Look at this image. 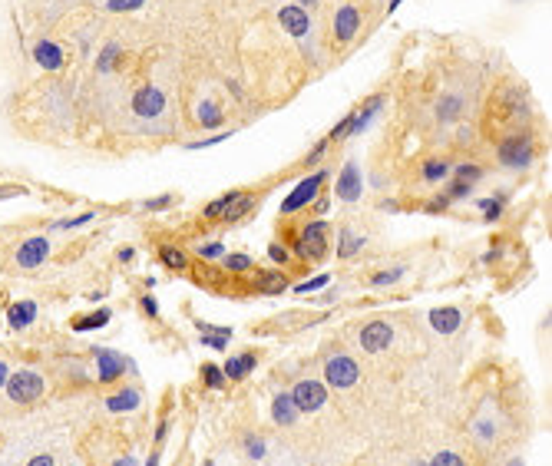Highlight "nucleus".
Listing matches in <instances>:
<instances>
[{
	"instance_id": "obj_1",
	"label": "nucleus",
	"mask_w": 552,
	"mask_h": 466,
	"mask_svg": "<svg viewBox=\"0 0 552 466\" xmlns=\"http://www.w3.org/2000/svg\"><path fill=\"white\" fill-rule=\"evenodd\" d=\"M325 182H327L325 169H318V172H311L308 179H301V182L288 192V199L281 202V215H294V212H301V209H308V205L318 199V192H321Z\"/></svg>"
},
{
	"instance_id": "obj_2",
	"label": "nucleus",
	"mask_w": 552,
	"mask_h": 466,
	"mask_svg": "<svg viewBox=\"0 0 552 466\" xmlns=\"http://www.w3.org/2000/svg\"><path fill=\"white\" fill-rule=\"evenodd\" d=\"M327 235H331V225H327V222H308V225L301 228V235L291 241V248L301 255V258L318 262V258H325V252H327Z\"/></svg>"
},
{
	"instance_id": "obj_3",
	"label": "nucleus",
	"mask_w": 552,
	"mask_h": 466,
	"mask_svg": "<svg viewBox=\"0 0 552 466\" xmlns=\"http://www.w3.org/2000/svg\"><path fill=\"white\" fill-rule=\"evenodd\" d=\"M7 393H10L13 403H33L40 400V393H43V377H40L37 370H10V377H7Z\"/></svg>"
},
{
	"instance_id": "obj_4",
	"label": "nucleus",
	"mask_w": 552,
	"mask_h": 466,
	"mask_svg": "<svg viewBox=\"0 0 552 466\" xmlns=\"http://www.w3.org/2000/svg\"><path fill=\"white\" fill-rule=\"evenodd\" d=\"M325 380L334 391H348L361 380V367L354 364V357H348V354H334L325 364Z\"/></svg>"
},
{
	"instance_id": "obj_5",
	"label": "nucleus",
	"mask_w": 552,
	"mask_h": 466,
	"mask_svg": "<svg viewBox=\"0 0 552 466\" xmlns=\"http://www.w3.org/2000/svg\"><path fill=\"white\" fill-rule=\"evenodd\" d=\"M500 163L509 169H526L532 163V136L526 133H516L500 146Z\"/></svg>"
},
{
	"instance_id": "obj_6",
	"label": "nucleus",
	"mask_w": 552,
	"mask_h": 466,
	"mask_svg": "<svg viewBox=\"0 0 552 466\" xmlns=\"http://www.w3.org/2000/svg\"><path fill=\"white\" fill-rule=\"evenodd\" d=\"M291 400H294V407H298L301 414H314V410L325 407L327 387L321 384V380H298L294 391H291Z\"/></svg>"
},
{
	"instance_id": "obj_7",
	"label": "nucleus",
	"mask_w": 552,
	"mask_h": 466,
	"mask_svg": "<svg viewBox=\"0 0 552 466\" xmlns=\"http://www.w3.org/2000/svg\"><path fill=\"white\" fill-rule=\"evenodd\" d=\"M334 195H338L341 202H357L364 195V176H361V169H357L354 159H348L344 169H341L338 182H334Z\"/></svg>"
},
{
	"instance_id": "obj_8",
	"label": "nucleus",
	"mask_w": 552,
	"mask_h": 466,
	"mask_svg": "<svg viewBox=\"0 0 552 466\" xmlns=\"http://www.w3.org/2000/svg\"><path fill=\"white\" fill-rule=\"evenodd\" d=\"M163 110H165V93L159 87L136 89V96H133V113H136L139 119H156Z\"/></svg>"
},
{
	"instance_id": "obj_9",
	"label": "nucleus",
	"mask_w": 552,
	"mask_h": 466,
	"mask_svg": "<svg viewBox=\"0 0 552 466\" xmlns=\"http://www.w3.org/2000/svg\"><path fill=\"white\" fill-rule=\"evenodd\" d=\"M93 357H96V374H100V384H113V380L123 377L126 361L123 354L110 351V347H93Z\"/></svg>"
},
{
	"instance_id": "obj_10",
	"label": "nucleus",
	"mask_w": 552,
	"mask_h": 466,
	"mask_svg": "<svg viewBox=\"0 0 552 466\" xmlns=\"http://www.w3.org/2000/svg\"><path fill=\"white\" fill-rule=\"evenodd\" d=\"M47 255H50V239H47V235H30V239L17 248V265L30 271V268L43 265Z\"/></svg>"
},
{
	"instance_id": "obj_11",
	"label": "nucleus",
	"mask_w": 552,
	"mask_h": 466,
	"mask_svg": "<svg viewBox=\"0 0 552 466\" xmlns=\"http://www.w3.org/2000/svg\"><path fill=\"white\" fill-rule=\"evenodd\" d=\"M278 24H281V30H288L291 37H298V40H304L311 33V17H308V10L298 7V3L281 7V10H278Z\"/></svg>"
},
{
	"instance_id": "obj_12",
	"label": "nucleus",
	"mask_w": 552,
	"mask_h": 466,
	"mask_svg": "<svg viewBox=\"0 0 552 466\" xmlns=\"http://www.w3.org/2000/svg\"><path fill=\"white\" fill-rule=\"evenodd\" d=\"M390 344H394V328H390L387 321H371V324L361 331V347H364L367 354L387 351Z\"/></svg>"
},
{
	"instance_id": "obj_13",
	"label": "nucleus",
	"mask_w": 552,
	"mask_h": 466,
	"mask_svg": "<svg viewBox=\"0 0 552 466\" xmlns=\"http://www.w3.org/2000/svg\"><path fill=\"white\" fill-rule=\"evenodd\" d=\"M357 30H361V10H357L354 3H344V7L334 13V37H338L341 43H348V40H354Z\"/></svg>"
},
{
	"instance_id": "obj_14",
	"label": "nucleus",
	"mask_w": 552,
	"mask_h": 466,
	"mask_svg": "<svg viewBox=\"0 0 552 466\" xmlns=\"http://www.w3.org/2000/svg\"><path fill=\"white\" fill-rule=\"evenodd\" d=\"M384 103H387L384 96H371V100H367L364 106L357 110V113H351V126H348V136H361V133H364V129L377 119V113L384 110Z\"/></svg>"
},
{
	"instance_id": "obj_15",
	"label": "nucleus",
	"mask_w": 552,
	"mask_h": 466,
	"mask_svg": "<svg viewBox=\"0 0 552 466\" xmlns=\"http://www.w3.org/2000/svg\"><path fill=\"white\" fill-rule=\"evenodd\" d=\"M463 324V311L460 308H437V311H430V328L437 331V334H453V331H460Z\"/></svg>"
},
{
	"instance_id": "obj_16",
	"label": "nucleus",
	"mask_w": 552,
	"mask_h": 466,
	"mask_svg": "<svg viewBox=\"0 0 552 466\" xmlns=\"http://www.w3.org/2000/svg\"><path fill=\"white\" fill-rule=\"evenodd\" d=\"M271 416H275V423H281V427H294V420L301 416V410L294 407L291 393H278L275 403H271Z\"/></svg>"
},
{
	"instance_id": "obj_17",
	"label": "nucleus",
	"mask_w": 552,
	"mask_h": 466,
	"mask_svg": "<svg viewBox=\"0 0 552 466\" xmlns=\"http://www.w3.org/2000/svg\"><path fill=\"white\" fill-rule=\"evenodd\" d=\"M37 321V304L33 301H17L7 311V324H10L13 331H24V328H30Z\"/></svg>"
},
{
	"instance_id": "obj_18",
	"label": "nucleus",
	"mask_w": 552,
	"mask_h": 466,
	"mask_svg": "<svg viewBox=\"0 0 552 466\" xmlns=\"http://www.w3.org/2000/svg\"><path fill=\"white\" fill-rule=\"evenodd\" d=\"M33 60H37L43 70H60L63 66V50L50 40H40L37 47H33Z\"/></svg>"
},
{
	"instance_id": "obj_19",
	"label": "nucleus",
	"mask_w": 552,
	"mask_h": 466,
	"mask_svg": "<svg viewBox=\"0 0 552 466\" xmlns=\"http://www.w3.org/2000/svg\"><path fill=\"white\" fill-rule=\"evenodd\" d=\"M255 361H258V357H255V354H239V357H228L225 361V367H222V370H225V380H241V377H248L251 370H255Z\"/></svg>"
},
{
	"instance_id": "obj_20",
	"label": "nucleus",
	"mask_w": 552,
	"mask_h": 466,
	"mask_svg": "<svg viewBox=\"0 0 552 466\" xmlns=\"http://www.w3.org/2000/svg\"><path fill=\"white\" fill-rule=\"evenodd\" d=\"M139 391H123V393H113V397H106V410L110 414H129V410H136L139 407Z\"/></svg>"
},
{
	"instance_id": "obj_21",
	"label": "nucleus",
	"mask_w": 552,
	"mask_h": 466,
	"mask_svg": "<svg viewBox=\"0 0 552 466\" xmlns=\"http://www.w3.org/2000/svg\"><path fill=\"white\" fill-rule=\"evenodd\" d=\"M338 258H351V255H357L361 248H364V235H357V232H351V228H341L338 232Z\"/></svg>"
},
{
	"instance_id": "obj_22",
	"label": "nucleus",
	"mask_w": 552,
	"mask_h": 466,
	"mask_svg": "<svg viewBox=\"0 0 552 466\" xmlns=\"http://www.w3.org/2000/svg\"><path fill=\"white\" fill-rule=\"evenodd\" d=\"M258 294H285L288 291V278L281 275V271H271V275H262L258 278Z\"/></svg>"
},
{
	"instance_id": "obj_23",
	"label": "nucleus",
	"mask_w": 552,
	"mask_h": 466,
	"mask_svg": "<svg viewBox=\"0 0 552 466\" xmlns=\"http://www.w3.org/2000/svg\"><path fill=\"white\" fill-rule=\"evenodd\" d=\"M195 119H199V123H202L205 129H218L225 116H222V110H218L215 103H202L199 110H195Z\"/></svg>"
},
{
	"instance_id": "obj_24",
	"label": "nucleus",
	"mask_w": 552,
	"mask_h": 466,
	"mask_svg": "<svg viewBox=\"0 0 552 466\" xmlns=\"http://www.w3.org/2000/svg\"><path fill=\"white\" fill-rule=\"evenodd\" d=\"M110 311H106V308H100V311H93V315H87V317H80V321H76L73 324V331H80V334H83V331H96V328H106V324H110Z\"/></svg>"
},
{
	"instance_id": "obj_25",
	"label": "nucleus",
	"mask_w": 552,
	"mask_h": 466,
	"mask_svg": "<svg viewBox=\"0 0 552 466\" xmlns=\"http://www.w3.org/2000/svg\"><path fill=\"white\" fill-rule=\"evenodd\" d=\"M460 110H463V96H443L437 106V116H440V123H450V119H456L460 116Z\"/></svg>"
},
{
	"instance_id": "obj_26",
	"label": "nucleus",
	"mask_w": 552,
	"mask_h": 466,
	"mask_svg": "<svg viewBox=\"0 0 552 466\" xmlns=\"http://www.w3.org/2000/svg\"><path fill=\"white\" fill-rule=\"evenodd\" d=\"M235 199H239V192H225V195H218L215 202H209V205L202 209V215H205V218H222V215H225V209Z\"/></svg>"
},
{
	"instance_id": "obj_27",
	"label": "nucleus",
	"mask_w": 552,
	"mask_h": 466,
	"mask_svg": "<svg viewBox=\"0 0 552 466\" xmlns=\"http://www.w3.org/2000/svg\"><path fill=\"white\" fill-rule=\"evenodd\" d=\"M447 176H450V163L447 159H427L424 163V179L427 182H443Z\"/></svg>"
},
{
	"instance_id": "obj_28",
	"label": "nucleus",
	"mask_w": 552,
	"mask_h": 466,
	"mask_svg": "<svg viewBox=\"0 0 552 466\" xmlns=\"http://www.w3.org/2000/svg\"><path fill=\"white\" fill-rule=\"evenodd\" d=\"M159 258H163V265L172 268V271H182V268H188L186 252H179V248H172V245H165L163 252H159Z\"/></svg>"
},
{
	"instance_id": "obj_29",
	"label": "nucleus",
	"mask_w": 552,
	"mask_h": 466,
	"mask_svg": "<svg viewBox=\"0 0 552 466\" xmlns=\"http://www.w3.org/2000/svg\"><path fill=\"white\" fill-rule=\"evenodd\" d=\"M116 57H119V43H106L100 53V60H96V70H100V73H110L116 63Z\"/></svg>"
},
{
	"instance_id": "obj_30",
	"label": "nucleus",
	"mask_w": 552,
	"mask_h": 466,
	"mask_svg": "<svg viewBox=\"0 0 552 466\" xmlns=\"http://www.w3.org/2000/svg\"><path fill=\"white\" fill-rule=\"evenodd\" d=\"M202 377H205V384L212 387V391H218V387H225V370L215 364H205L202 367Z\"/></svg>"
},
{
	"instance_id": "obj_31",
	"label": "nucleus",
	"mask_w": 552,
	"mask_h": 466,
	"mask_svg": "<svg viewBox=\"0 0 552 466\" xmlns=\"http://www.w3.org/2000/svg\"><path fill=\"white\" fill-rule=\"evenodd\" d=\"M225 268L232 271V275H245V271H251V258L248 255H225Z\"/></svg>"
},
{
	"instance_id": "obj_32",
	"label": "nucleus",
	"mask_w": 552,
	"mask_h": 466,
	"mask_svg": "<svg viewBox=\"0 0 552 466\" xmlns=\"http://www.w3.org/2000/svg\"><path fill=\"white\" fill-rule=\"evenodd\" d=\"M502 199H506V195H500V199H483V202H479V209L486 212V222H496V218L502 215Z\"/></svg>"
},
{
	"instance_id": "obj_33",
	"label": "nucleus",
	"mask_w": 552,
	"mask_h": 466,
	"mask_svg": "<svg viewBox=\"0 0 552 466\" xmlns=\"http://www.w3.org/2000/svg\"><path fill=\"white\" fill-rule=\"evenodd\" d=\"M403 275H407V268L397 265L394 271H380V275H374V285H377V288H384V285H394V281H401Z\"/></svg>"
},
{
	"instance_id": "obj_34",
	"label": "nucleus",
	"mask_w": 552,
	"mask_h": 466,
	"mask_svg": "<svg viewBox=\"0 0 552 466\" xmlns=\"http://www.w3.org/2000/svg\"><path fill=\"white\" fill-rule=\"evenodd\" d=\"M268 258H271L275 265H288L291 252H288V248H285V245H278V241H271V245H268Z\"/></svg>"
},
{
	"instance_id": "obj_35",
	"label": "nucleus",
	"mask_w": 552,
	"mask_h": 466,
	"mask_svg": "<svg viewBox=\"0 0 552 466\" xmlns=\"http://www.w3.org/2000/svg\"><path fill=\"white\" fill-rule=\"evenodd\" d=\"M470 189H473V182H466V179H456L450 189H447V199H466V195H470Z\"/></svg>"
},
{
	"instance_id": "obj_36",
	"label": "nucleus",
	"mask_w": 552,
	"mask_h": 466,
	"mask_svg": "<svg viewBox=\"0 0 552 466\" xmlns=\"http://www.w3.org/2000/svg\"><path fill=\"white\" fill-rule=\"evenodd\" d=\"M202 347H212V351H228V338H225V334H202Z\"/></svg>"
},
{
	"instance_id": "obj_37",
	"label": "nucleus",
	"mask_w": 552,
	"mask_h": 466,
	"mask_svg": "<svg viewBox=\"0 0 552 466\" xmlns=\"http://www.w3.org/2000/svg\"><path fill=\"white\" fill-rule=\"evenodd\" d=\"M146 0H106V7L113 13H123V10H139Z\"/></svg>"
},
{
	"instance_id": "obj_38",
	"label": "nucleus",
	"mask_w": 552,
	"mask_h": 466,
	"mask_svg": "<svg viewBox=\"0 0 552 466\" xmlns=\"http://www.w3.org/2000/svg\"><path fill=\"white\" fill-rule=\"evenodd\" d=\"M228 136H235V133H218V136H209V139H199V142H188V149H209V146H218V142H225Z\"/></svg>"
},
{
	"instance_id": "obj_39",
	"label": "nucleus",
	"mask_w": 552,
	"mask_h": 466,
	"mask_svg": "<svg viewBox=\"0 0 552 466\" xmlns=\"http://www.w3.org/2000/svg\"><path fill=\"white\" fill-rule=\"evenodd\" d=\"M93 218H96V212H83V215H76V218L57 222V228H80V225H87V222H93Z\"/></svg>"
},
{
	"instance_id": "obj_40",
	"label": "nucleus",
	"mask_w": 552,
	"mask_h": 466,
	"mask_svg": "<svg viewBox=\"0 0 552 466\" xmlns=\"http://www.w3.org/2000/svg\"><path fill=\"white\" fill-rule=\"evenodd\" d=\"M325 285H327V275H318V278H311V281H304V285H298V288H294V294H311V291L325 288Z\"/></svg>"
},
{
	"instance_id": "obj_41",
	"label": "nucleus",
	"mask_w": 552,
	"mask_h": 466,
	"mask_svg": "<svg viewBox=\"0 0 552 466\" xmlns=\"http://www.w3.org/2000/svg\"><path fill=\"white\" fill-rule=\"evenodd\" d=\"M199 255H202V258H222V255H225V245H222V241H209V245H199Z\"/></svg>"
},
{
	"instance_id": "obj_42",
	"label": "nucleus",
	"mask_w": 552,
	"mask_h": 466,
	"mask_svg": "<svg viewBox=\"0 0 552 466\" xmlns=\"http://www.w3.org/2000/svg\"><path fill=\"white\" fill-rule=\"evenodd\" d=\"M456 176L460 179H466V182H477L479 176H483V169H479V165H460V169H456Z\"/></svg>"
},
{
	"instance_id": "obj_43",
	"label": "nucleus",
	"mask_w": 552,
	"mask_h": 466,
	"mask_svg": "<svg viewBox=\"0 0 552 466\" xmlns=\"http://www.w3.org/2000/svg\"><path fill=\"white\" fill-rule=\"evenodd\" d=\"M245 450H248L251 460H262V456H264V443L255 440V437H248V440H245Z\"/></svg>"
},
{
	"instance_id": "obj_44",
	"label": "nucleus",
	"mask_w": 552,
	"mask_h": 466,
	"mask_svg": "<svg viewBox=\"0 0 552 466\" xmlns=\"http://www.w3.org/2000/svg\"><path fill=\"white\" fill-rule=\"evenodd\" d=\"M169 205H172V195H159V199L146 202V209H149V212H163V209H169Z\"/></svg>"
},
{
	"instance_id": "obj_45",
	"label": "nucleus",
	"mask_w": 552,
	"mask_h": 466,
	"mask_svg": "<svg viewBox=\"0 0 552 466\" xmlns=\"http://www.w3.org/2000/svg\"><path fill=\"white\" fill-rule=\"evenodd\" d=\"M13 195H27L24 186H0V199H13Z\"/></svg>"
},
{
	"instance_id": "obj_46",
	"label": "nucleus",
	"mask_w": 552,
	"mask_h": 466,
	"mask_svg": "<svg viewBox=\"0 0 552 466\" xmlns=\"http://www.w3.org/2000/svg\"><path fill=\"white\" fill-rule=\"evenodd\" d=\"M433 463H447V466H460V463H463V460H460V456H456V453H437V456H433Z\"/></svg>"
},
{
	"instance_id": "obj_47",
	"label": "nucleus",
	"mask_w": 552,
	"mask_h": 466,
	"mask_svg": "<svg viewBox=\"0 0 552 466\" xmlns=\"http://www.w3.org/2000/svg\"><path fill=\"white\" fill-rule=\"evenodd\" d=\"M142 311H146L149 317L159 315V304H156V298H152V294H146V298H142Z\"/></svg>"
},
{
	"instance_id": "obj_48",
	"label": "nucleus",
	"mask_w": 552,
	"mask_h": 466,
	"mask_svg": "<svg viewBox=\"0 0 552 466\" xmlns=\"http://www.w3.org/2000/svg\"><path fill=\"white\" fill-rule=\"evenodd\" d=\"M447 202H450L447 195H443V199H433V202L427 205V212H443V209H447Z\"/></svg>"
},
{
	"instance_id": "obj_49",
	"label": "nucleus",
	"mask_w": 552,
	"mask_h": 466,
	"mask_svg": "<svg viewBox=\"0 0 552 466\" xmlns=\"http://www.w3.org/2000/svg\"><path fill=\"white\" fill-rule=\"evenodd\" d=\"M133 258H136V252H133V248H123V252H119V262H123V265H129Z\"/></svg>"
},
{
	"instance_id": "obj_50",
	"label": "nucleus",
	"mask_w": 552,
	"mask_h": 466,
	"mask_svg": "<svg viewBox=\"0 0 552 466\" xmlns=\"http://www.w3.org/2000/svg\"><path fill=\"white\" fill-rule=\"evenodd\" d=\"M53 463V456H33L30 460V466H50Z\"/></svg>"
},
{
	"instance_id": "obj_51",
	"label": "nucleus",
	"mask_w": 552,
	"mask_h": 466,
	"mask_svg": "<svg viewBox=\"0 0 552 466\" xmlns=\"http://www.w3.org/2000/svg\"><path fill=\"white\" fill-rule=\"evenodd\" d=\"M7 377H10V367H7V364H3V361H0V387L7 384Z\"/></svg>"
},
{
	"instance_id": "obj_52",
	"label": "nucleus",
	"mask_w": 552,
	"mask_h": 466,
	"mask_svg": "<svg viewBox=\"0 0 552 466\" xmlns=\"http://www.w3.org/2000/svg\"><path fill=\"white\" fill-rule=\"evenodd\" d=\"M165 433H169V423H159V430H156V440H165Z\"/></svg>"
},
{
	"instance_id": "obj_53",
	"label": "nucleus",
	"mask_w": 552,
	"mask_h": 466,
	"mask_svg": "<svg viewBox=\"0 0 552 466\" xmlns=\"http://www.w3.org/2000/svg\"><path fill=\"white\" fill-rule=\"evenodd\" d=\"M401 3H403V0H390V3H387V10H397Z\"/></svg>"
},
{
	"instance_id": "obj_54",
	"label": "nucleus",
	"mask_w": 552,
	"mask_h": 466,
	"mask_svg": "<svg viewBox=\"0 0 552 466\" xmlns=\"http://www.w3.org/2000/svg\"><path fill=\"white\" fill-rule=\"evenodd\" d=\"M298 3H308V7H314V3H318V0H298Z\"/></svg>"
}]
</instances>
